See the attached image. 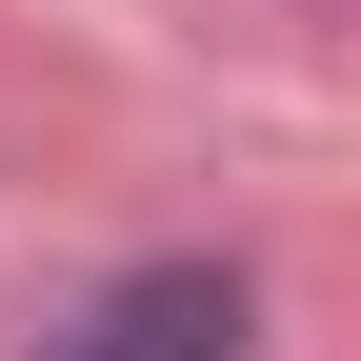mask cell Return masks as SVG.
Masks as SVG:
<instances>
[{"instance_id": "1", "label": "cell", "mask_w": 361, "mask_h": 361, "mask_svg": "<svg viewBox=\"0 0 361 361\" xmlns=\"http://www.w3.org/2000/svg\"><path fill=\"white\" fill-rule=\"evenodd\" d=\"M40 361H261V301L221 281V261H141V281H101Z\"/></svg>"}]
</instances>
